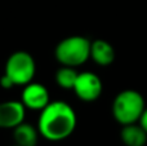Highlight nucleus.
I'll return each instance as SVG.
<instances>
[{"label":"nucleus","instance_id":"obj_7","mask_svg":"<svg viewBox=\"0 0 147 146\" xmlns=\"http://www.w3.org/2000/svg\"><path fill=\"white\" fill-rule=\"evenodd\" d=\"M26 110L21 101L9 100L0 102V129H14L25 122Z\"/></svg>","mask_w":147,"mask_h":146},{"label":"nucleus","instance_id":"obj_14","mask_svg":"<svg viewBox=\"0 0 147 146\" xmlns=\"http://www.w3.org/2000/svg\"><path fill=\"white\" fill-rule=\"evenodd\" d=\"M14 146H18V145H14Z\"/></svg>","mask_w":147,"mask_h":146},{"label":"nucleus","instance_id":"obj_6","mask_svg":"<svg viewBox=\"0 0 147 146\" xmlns=\"http://www.w3.org/2000/svg\"><path fill=\"white\" fill-rule=\"evenodd\" d=\"M21 102L25 105L27 110L41 111L51 102V95H49L48 88L44 84L31 82L23 87Z\"/></svg>","mask_w":147,"mask_h":146},{"label":"nucleus","instance_id":"obj_2","mask_svg":"<svg viewBox=\"0 0 147 146\" xmlns=\"http://www.w3.org/2000/svg\"><path fill=\"white\" fill-rule=\"evenodd\" d=\"M145 109V98L138 91L125 89L114 98L112 116L121 126L138 123Z\"/></svg>","mask_w":147,"mask_h":146},{"label":"nucleus","instance_id":"obj_8","mask_svg":"<svg viewBox=\"0 0 147 146\" xmlns=\"http://www.w3.org/2000/svg\"><path fill=\"white\" fill-rule=\"evenodd\" d=\"M90 58L98 66H110L115 61V49L107 40L96 39L90 43Z\"/></svg>","mask_w":147,"mask_h":146},{"label":"nucleus","instance_id":"obj_10","mask_svg":"<svg viewBox=\"0 0 147 146\" xmlns=\"http://www.w3.org/2000/svg\"><path fill=\"white\" fill-rule=\"evenodd\" d=\"M120 137L125 146H145L147 144V132L140 123L123 126Z\"/></svg>","mask_w":147,"mask_h":146},{"label":"nucleus","instance_id":"obj_13","mask_svg":"<svg viewBox=\"0 0 147 146\" xmlns=\"http://www.w3.org/2000/svg\"><path fill=\"white\" fill-rule=\"evenodd\" d=\"M138 123H140V126L142 127V128L147 132V107L145 109V111L142 113V115H141V118H140V120H138Z\"/></svg>","mask_w":147,"mask_h":146},{"label":"nucleus","instance_id":"obj_3","mask_svg":"<svg viewBox=\"0 0 147 146\" xmlns=\"http://www.w3.org/2000/svg\"><path fill=\"white\" fill-rule=\"evenodd\" d=\"M90 43L88 38L72 35L62 39L54 49L56 59L62 66L79 67L90 58Z\"/></svg>","mask_w":147,"mask_h":146},{"label":"nucleus","instance_id":"obj_4","mask_svg":"<svg viewBox=\"0 0 147 146\" xmlns=\"http://www.w3.org/2000/svg\"><path fill=\"white\" fill-rule=\"evenodd\" d=\"M4 74L10 78L14 85L25 87L31 83L36 74V62L26 51H17L8 57L4 67Z\"/></svg>","mask_w":147,"mask_h":146},{"label":"nucleus","instance_id":"obj_12","mask_svg":"<svg viewBox=\"0 0 147 146\" xmlns=\"http://www.w3.org/2000/svg\"><path fill=\"white\" fill-rule=\"evenodd\" d=\"M0 87L4 88V89H12L13 87H16L14 83L10 80L9 76H7L5 74H3L1 76H0Z\"/></svg>","mask_w":147,"mask_h":146},{"label":"nucleus","instance_id":"obj_1","mask_svg":"<svg viewBox=\"0 0 147 146\" xmlns=\"http://www.w3.org/2000/svg\"><path fill=\"white\" fill-rule=\"evenodd\" d=\"M78 124L75 110L65 101H51L38 119V129L43 139L58 142L69 139Z\"/></svg>","mask_w":147,"mask_h":146},{"label":"nucleus","instance_id":"obj_5","mask_svg":"<svg viewBox=\"0 0 147 146\" xmlns=\"http://www.w3.org/2000/svg\"><path fill=\"white\" fill-rule=\"evenodd\" d=\"M72 91L79 100L84 102H93L101 97L103 85L101 78L97 74L92 71H83L79 72Z\"/></svg>","mask_w":147,"mask_h":146},{"label":"nucleus","instance_id":"obj_11","mask_svg":"<svg viewBox=\"0 0 147 146\" xmlns=\"http://www.w3.org/2000/svg\"><path fill=\"white\" fill-rule=\"evenodd\" d=\"M79 72L76 71L75 67L71 66H62L56 71V83L62 89H74V85L76 83Z\"/></svg>","mask_w":147,"mask_h":146},{"label":"nucleus","instance_id":"obj_9","mask_svg":"<svg viewBox=\"0 0 147 146\" xmlns=\"http://www.w3.org/2000/svg\"><path fill=\"white\" fill-rule=\"evenodd\" d=\"M39 129L30 123H21L13 129V139L18 146H36L39 141Z\"/></svg>","mask_w":147,"mask_h":146}]
</instances>
